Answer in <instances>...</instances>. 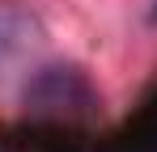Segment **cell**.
Segmentation results:
<instances>
[{"mask_svg":"<svg viewBox=\"0 0 157 152\" xmlns=\"http://www.w3.org/2000/svg\"><path fill=\"white\" fill-rule=\"evenodd\" d=\"M43 42H47V30L30 9L0 4V93L21 76H34Z\"/></svg>","mask_w":157,"mask_h":152,"instance_id":"obj_1","label":"cell"}]
</instances>
